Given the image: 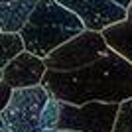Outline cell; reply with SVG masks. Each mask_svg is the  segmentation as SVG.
<instances>
[{"mask_svg":"<svg viewBox=\"0 0 132 132\" xmlns=\"http://www.w3.org/2000/svg\"><path fill=\"white\" fill-rule=\"evenodd\" d=\"M42 85L57 101L67 105H122L132 99V63L116 51H110L93 65L77 71H47Z\"/></svg>","mask_w":132,"mask_h":132,"instance_id":"6da1fadb","label":"cell"},{"mask_svg":"<svg viewBox=\"0 0 132 132\" xmlns=\"http://www.w3.org/2000/svg\"><path fill=\"white\" fill-rule=\"evenodd\" d=\"M87 32L85 24L57 0H39L28 24L20 32L26 51L47 59L55 50Z\"/></svg>","mask_w":132,"mask_h":132,"instance_id":"7a4b0ae2","label":"cell"},{"mask_svg":"<svg viewBox=\"0 0 132 132\" xmlns=\"http://www.w3.org/2000/svg\"><path fill=\"white\" fill-rule=\"evenodd\" d=\"M59 120V101L44 87L16 89L10 103L0 112V124L8 132L55 130Z\"/></svg>","mask_w":132,"mask_h":132,"instance_id":"3957f363","label":"cell"},{"mask_svg":"<svg viewBox=\"0 0 132 132\" xmlns=\"http://www.w3.org/2000/svg\"><path fill=\"white\" fill-rule=\"evenodd\" d=\"M110 51L112 50L109 47L103 34L87 30L81 36L73 38L71 42H67L65 45H61L59 50H55L44 61L47 65V71L65 73V71H77V69L93 65L95 61L103 59Z\"/></svg>","mask_w":132,"mask_h":132,"instance_id":"277c9868","label":"cell"},{"mask_svg":"<svg viewBox=\"0 0 132 132\" xmlns=\"http://www.w3.org/2000/svg\"><path fill=\"white\" fill-rule=\"evenodd\" d=\"M120 105L114 103H87L83 106L59 101V120L55 130L67 132H114V122Z\"/></svg>","mask_w":132,"mask_h":132,"instance_id":"5b68a950","label":"cell"},{"mask_svg":"<svg viewBox=\"0 0 132 132\" xmlns=\"http://www.w3.org/2000/svg\"><path fill=\"white\" fill-rule=\"evenodd\" d=\"M69 12L85 24L89 32L103 34L105 30L126 20L128 8L120 6L114 0H57Z\"/></svg>","mask_w":132,"mask_h":132,"instance_id":"8992f818","label":"cell"},{"mask_svg":"<svg viewBox=\"0 0 132 132\" xmlns=\"http://www.w3.org/2000/svg\"><path fill=\"white\" fill-rule=\"evenodd\" d=\"M45 73H47L45 61L39 59L38 55L30 53V51H24L14 61H10L6 67H2L0 81L10 85L16 91V89H28V87L42 85Z\"/></svg>","mask_w":132,"mask_h":132,"instance_id":"52a82bcc","label":"cell"},{"mask_svg":"<svg viewBox=\"0 0 132 132\" xmlns=\"http://www.w3.org/2000/svg\"><path fill=\"white\" fill-rule=\"evenodd\" d=\"M39 0H0L2 34H20L34 14Z\"/></svg>","mask_w":132,"mask_h":132,"instance_id":"ba28073f","label":"cell"},{"mask_svg":"<svg viewBox=\"0 0 132 132\" xmlns=\"http://www.w3.org/2000/svg\"><path fill=\"white\" fill-rule=\"evenodd\" d=\"M103 38L106 39V44L112 51H116L118 55H122L124 59L132 63V4L128 6L126 20L105 30Z\"/></svg>","mask_w":132,"mask_h":132,"instance_id":"9c48e42d","label":"cell"},{"mask_svg":"<svg viewBox=\"0 0 132 132\" xmlns=\"http://www.w3.org/2000/svg\"><path fill=\"white\" fill-rule=\"evenodd\" d=\"M0 42H2V55H0V69L6 67L10 61H14L18 55L26 51V44L20 34H2L0 32Z\"/></svg>","mask_w":132,"mask_h":132,"instance_id":"30bf717a","label":"cell"},{"mask_svg":"<svg viewBox=\"0 0 132 132\" xmlns=\"http://www.w3.org/2000/svg\"><path fill=\"white\" fill-rule=\"evenodd\" d=\"M114 132H132V99L124 101L120 105L114 122Z\"/></svg>","mask_w":132,"mask_h":132,"instance_id":"8fae6325","label":"cell"},{"mask_svg":"<svg viewBox=\"0 0 132 132\" xmlns=\"http://www.w3.org/2000/svg\"><path fill=\"white\" fill-rule=\"evenodd\" d=\"M114 2H118L120 6H124V8H128V6L132 4V0H114Z\"/></svg>","mask_w":132,"mask_h":132,"instance_id":"7c38bea8","label":"cell"},{"mask_svg":"<svg viewBox=\"0 0 132 132\" xmlns=\"http://www.w3.org/2000/svg\"><path fill=\"white\" fill-rule=\"evenodd\" d=\"M45 132H67V130H45Z\"/></svg>","mask_w":132,"mask_h":132,"instance_id":"4fadbf2b","label":"cell"}]
</instances>
